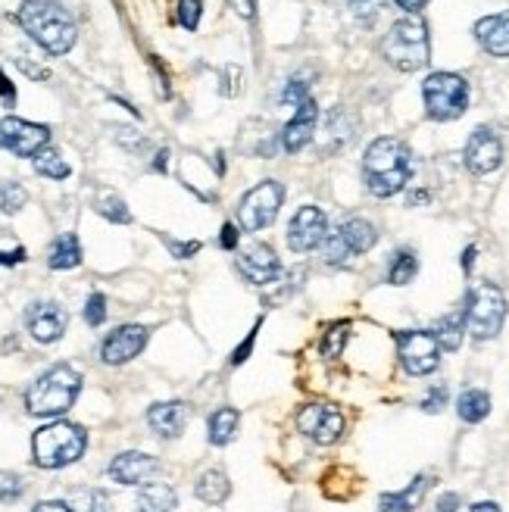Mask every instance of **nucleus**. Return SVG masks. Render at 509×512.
<instances>
[{
  "instance_id": "nucleus-8",
  "label": "nucleus",
  "mask_w": 509,
  "mask_h": 512,
  "mask_svg": "<svg viewBox=\"0 0 509 512\" xmlns=\"http://www.w3.org/2000/svg\"><path fill=\"white\" fill-rule=\"evenodd\" d=\"M375 241H378L375 225L360 219V216H353V219L341 222L335 232L325 235V241H322V260L328 266H344L350 256H360V253L372 250Z\"/></svg>"
},
{
  "instance_id": "nucleus-31",
  "label": "nucleus",
  "mask_w": 509,
  "mask_h": 512,
  "mask_svg": "<svg viewBox=\"0 0 509 512\" xmlns=\"http://www.w3.org/2000/svg\"><path fill=\"white\" fill-rule=\"evenodd\" d=\"M347 335H350V322H335L332 328L325 331V338H322V356H325V360H338L344 344H347Z\"/></svg>"
},
{
  "instance_id": "nucleus-44",
  "label": "nucleus",
  "mask_w": 509,
  "mask_h": 512,
  "mask_svg": "<svg viewBox=\"0 0 509 512\" xmlns=\"http://www.w3.org/2000/svg\"><path fill=\"white\" fill-rule=\"evenodd\" d=\"M228 7H232L241 19H253V13H257V0H228Z\"/></svg>"
},
{
  "instance_id": "nucleus-7",
  "label": "nucleus",
  "mask_w": 509,
  "mask_h": 512,
  "mask_svg": "<svg viewBox=\"0 0 509 512\" xmlns=\"http://www.w3.org/2000/svg\"><path fill=\"white\" fill-rule=\"evenodd\" d=\"M506 319V297L500 294L497 285L491 281H481V285L472 288L469 294V306H466V331L475 341H488L497 338Z\"/></svg>"
},
{
  "instance_id": "nucleus-27",
  "label": "nucleus",
  "mask_w": 509,
  "mask_h": 512,
  "mask_svg": "<svg viewBox=\"0 0 509 512\" xmlns=\"http://www.w3.org/2000/svg\"><path fill=\"white\" fill-rule=\"evenodd\" d=\"M456 413H460V419L469 422V425L485 422L488 413H491V397H488V391H481V388L463 391L460 400H456Z\"/></svg>"
},
{
  "instance_id": "nucleus-6",
  "label": "nucleus",
  "mask_w": 509,
  "mask_h": 512,
  "mask_svg": "<svg viewBox=\"0 0 509 512\" xmlns=\"http://www.w3.org/2000/svg\"><path fill=\"white\" fill-rule=\"evenodd\" d=\"M422 100L431 119L453 122L469 107V82L456 72H431L422 82Z\"/></svg>"
},
{
  "instance_id": "nucleus-49",
  "label": "nucleus",
  "mask_w": 509,
  "mask_h": 512,
  "mask_svg": "<svg viewBox=\"0 0 509 512\" xmlns=\"http://www.w3.org/2000/svg\"><path fill=\"white\" fill-rule=\"evenodd\" d=\"M166 166H169V150L163 147V150L157 153V160H154V169H157V172H166Z\"/></svg>"
},
{
  "instance_id": "nucleus-29",
  "label": "nucleus",
  "mask_w": 509,
  "mask_h": 512,
  "mask_svg": "<svg viewBox=\"0 0 509 512\" xmlns=\"http://www.w3.org/2000/svg\"><path fill=\"white\" fill-rule=\"evenodd\" d=\"M416 272H419L416 253L413 250H397L391 266H388V281H391V285H410V281L416 278Z\"/></svg>"
},
{
  "instance_id": "nucleus-21",
  "label": "nucleus",
  "mask_w": 509,
  "mask_h": 512,
  "mask_svg": "<svg viewBox=\"0 0 509 512\" xmlns=\"http://www.w3.org/2000/svg\"><path fill=\"white\" fill-rule=\"evenodd\" d=\"M147 422L160 438H178L188 425V406L182 400H169V403H154L147 413Z\"/></svg>"
},
{
  "instance_id": "nucleus-52",
  "label": "nucleus",
  "mask_w": 509,
  "mask_h": 512,
  "mask_svg": "<svg viewBox=\"0 0 509 512\" xmlns=\"http://www.w3.org/2000/svg\"><path fill=\"white\" fill-rule=\"evenodd\" d=\"M475 253H478V250H475V247H469V250H466V253H463V269H466V272H469V269H472V260H475Z\"/></svg>"
},
{
  "instance_id": "nucleus-41",
  "label": "nucleus",
  "mask_w": 509,
  "mask_h": 512,
  "mask_svg": "<svg viewBox=\"0 0 509 512\" xmlns=\"http://www.w3.org/2000/svg\"><path fill=\"white\" fill-rule=\"evenodd\" d=\"M238 241H241L238 225H235V222H225V225H222V235H219L222 250H235V247H238Z\"/></svg>"
},
{
  "instance_id": "nucleus-35",
  "label": "nucleus",
  "mask_w": 509,
  "mask_h": 512,
  "mask_svg": "<svg viewBox=\"0 0 509 512\" xmlns=\"http://www.w3.org/2000/svg\"><path fill=\"white\" fill-rule=\"evenodd\" d=\"M381 10H385V0H350V13L363 25H372L381 16Z\"/></svg>"
},
{
  "instance_id": "nucleus-47",
  "label": "nucleus",
  "mask_w": 509,
  "mask_h": 512,
  "mask_svg": "<svg viewBox=\"0 0 509 512\" xmlns=\"http://www.w3.org/2000/svg\"><path fill=\"white\" fill-rule=\"evenodd\" d=\"M394 4L400 7V10H406V13H410V16H416L425 4H428V0H394Z\"/></svg>"
},
{
  "instance_id": "nucleus-26",
  "label": "nucleus",
  "mask_w": 509,
  "mask_h": 512,
  "mask_svg": "<svg viewBox=\"0 0 509 512\" xmlns=\"http://www.w3.org/2000/svg\"><path fill=\"white\" fill-rule=\"evenodd\" d=\"M194 494L203 500V503H210V506H219L228 500V494H232V481H228V475L222 469H210V472H203L197 478V488Z\"/></svg>"
},
{
  "instance_id": "nucleus-46",
  "label": "nucleus",
  "mask_w": 509,
  "mask_h": 512,
  "mask_svg": "<svg viewBox=\"0 0 509 512\" xmlns=\"http://www.w3.org/2000/svg\"><path fill=\"white\" fill-rule=\"evenodd\" d=\"M456 506H460V494H444L438 500V512H456Z\"/></svg>"
},
{
  "instance_id": "nucleus-37",
  "label": "nucleus",
  "mask_w": 509,
  "mask_h": 512,
  "mask_svg": "<svg viewBox=\"0 0 509 512\" xmlns=\"http://www.w3.org/2000/svg\"><path fill=\"white\" fill-rule=\"evenodd\" d=\"M104 319H107V297L104 294H91L88 303H85V322L97 328V325H104Z\"/></svg>"
},
{
  "instance_id": "nucleus-32",
  "label": "nucleus",
  "mask_w": 509,
  "mask_h": 512,
  "mask_svg": "<svg viewBox=\"0 0 509 512\" xmlns=\"http://www.w3.org/2000/svg\"><path fill=\"white\" fill-rule=\"evenodd\" d=\"M97 213L104 216V219H110V222H119V225L132 222L129 207H125V200L116 197V194H100V200H97Z\"/></svg>"
},
{
  "instance_id": "nucleus-11",
  "label": "nucleus",
  "mask_w": 509,
  "mask_h": 512,
  "mask_svg": "<svg viewBox=\"0 0 509 512\" xmlns=\"http://www.w3.org/2000/svg\"><path fill=\"white\" fill-rule=\"evenodd\" d=\"M344 425L347 419L335 403H307L297 413V428L322 447H332L335 441H341Z\"/></svg>"
},
{
  "instance_id": "nucleus-45",
  "label": "nucleus",
  "mask_w": 509,
  "mask_h": 512,
  "mask_svg": "<svg viewBox=\"0 0 509 512\" xmlns=\"http://www.w3.org/2000/svg\"><path fill=\"white\" fill-rule=\"evenodd\" d=\"M32 512H75L69 503H60V500H44V503H38Z\"/></svg>"
},
{
  "instance_id": "nucleus-3",
  "label": "nucleus",
  "mask_w": 509,
  "mask_h": 512,
  "mask_svg": "<svg viewBox=\"0 0 509 512\" xmlns=\"http://www.w3.org/2000/svg\"><path fill=\"white\" fill-rule=\"evenodd\" d=\"M381 57H385L400 72H419L431 60V41H428V25L419 16H403L397 19L385 41H381Z\"/></svg>"
},
{
  "instance_id": "nucleus-25",
  "label": "nucleus",
  "mask_w": 509,
  "mask_h": 512,
  "mask_svg": "<svg viewBox=\"0 0 509 512\" xmlns=\"http://www.w3.org/2000/svg\"><path fill=\"white\" fill-rule=\"evenodd\" d=\"M238 425H241V416H238V409L235 406H222L216 409V413L210 416V444L213 447H225V444H232L235 441V434H238Z\"/></svg>"
},
{
  "instance_id": "nucleus-9",
  "label": "nucleus",
  "mask_w": 509,
  "mask_h": 512,
  "mask_svg": "<svg viewBox=\"0 0 509 512\" xmlns=\"http://www.w3.org/2000/svg\"><path fill=\"white\" fill-rule=\"evenodd\" d=\"M285 200V188L278 182H260L257 188H250L241 200H238V225L241 232H263L269 228L282 210Z\"/></svg>"
},
{
  "instance_id": "nucleus-50",
  "label": "nucleus",
  "mask_w": 509,
  "mask_h": 512,
  "mask_svg": "<svg viewBox=\"0 0 509 512\" xmlns=\"http://www.w3.org/2000/svg\"><path fill=\"white\" fill-rule=\"evenodd\" d=\"M0 94H4L7 97V104H13V97H16V91H13V85L4 79V75H0Z\"/></svg>"
},
{
  "instance_id": "nucleus-33",
  "label": "nucleus",
  "mask_w": 509,
  "mask_h": 512,
  "mask_svg": "<svg viewBox=\"0 0 509 512\" xmlns=\"http://www.w3.org/2000/svg\"><path fill=\"white\" fill-rule=\"evenodd\" d=\"M25 200H29V194H25L22 185H16V182H0V213H7V216L19 213L25 207Z\"/></svg>"
},
{
  "instance_id": "nucleus-24",
  "label": "nucleus",
  "mask_w": 509,
  "mask_h": 512,
  "mask_svg": "<svg viewBox=\"0 0 509 512\" xmlns=\"http://www.w3.org/2000/svg\"><path fill=\"white\" fill-rule=\"evenodd\" d=\"M138 512H172L175 509V491L169 484H160V481H147L141 484L138 491Z\"/></svg>"
},
{
  "instance_id": "nucleus-51",
  "label": "nucleus",
  "mask_w": 509,
  "mask_h": 512,
  "mask_svg": "<svg viewBox=\"0 0 509 512\" xmlns=\"http://www.w3.org/2000/svg\"><path fill=\"white\" fill-rule=\"evenodd\" d=\"M469 512H500V506H497V503H491V500H485V503H475Z\"/></svg>"
},
{
  "instance_id": "nucleus-48",
  "label": "nucleus",
  "mask_w": 509,
  "mask_h": 512,
  "mask_svg": "<svg viewBox=\"0 0 509 512\" xmlns=\"http://www.w3.org/2000/svg\"><path fill=\"white\" fill-rule=\"evenodd\" d=\"M22 260H25V250L22 247H16L13 253H0V263H7V266H16Z\"/></svg>"
},
{
  "instance_id": "nucleus-28",
  "label": "nucleus",
  "mask_w": 509,
  "mask_h": 512,
  "mask_svg": "<svg viewBox=\"0 0 509 512\" xmlns=\"http://www.w3.org/2000/svg\"><path fill=\"white\" fill-rule=\"evenodd\" d=\"M463 331H466V310L463 313H450L435 325V338L441 350H456L463 344Z\"/></svg>"
},
{
  "instance_id": "nucleus-39",
  "label": "nucleus",
  "mask_w": 509,
  "mask_h": 512,
  "mask_svg": "<svg viewBox=\"0 0 509 512\" xmlns=\"http://www.w3.org/2000/svg\"><path fill=\"white\" fill-rule=\"evenodd\" d=\"M79 512H110V497L104 491H88V494H82Z\"/></svg>"
},
{
  "instance_id": "nucleus-34",
  "label": "nucleus",
  "mask_w": 509,
  "mask_h": 512,
  "mask_svg": "<svg viewBox=\"0 0 509 512\" xmlns=\"http://www.w3.org/2000/svg\"><path fill=\"white\" fill-rule=\"evenodd\" d=\"M307 97H310V82H307V75H294V79H291V82L285 85V91H282V104L300 107Z\"/></svg>"
},
{
  "instance_id": "nucleus-15",
  "label": "nucleus",
  "mask_w": 509,
  "mask_h": 512,
  "mask_svg": "<svg viewBox=\"0 0 509 512\" xmlns=\"http://www.w3.org/2000/svg\"><path fill=\"white\" fill-rule=\"evenodd\" d=\"M238 269L250 285H257V288L275 285V278L282 275V263H278V256L269 244H250L247 250H241Z\"/></svg>"
},
{
  "instance_id": "nucleus-40",
  "label": "nucleus",
  "mask_w": 509,
  "mask_h": 512,
  "mask_svg": "<svg viewBox=\"0 0 509 512\" xmlns=\"http://www.w3.org/2000/svg\"><path fill=\"white\" fill-rule=\"evenodd\" d=\"M22 494V481L16 475H0V500L10 503Z\"/></svg>"
},
{
  "instance_id": "nucleus-17",
  "label": "nucleus",
  "mask_w": 509,
  "mask_h": 512,
  "mask_svg": "<svg viewBox=\"0 0 509 512\" xmlns=\"http://www.w3.org/2000/svg\"><path fill=\"white\" fill-rule=\"evenodd\" d=\"M25 325H29V335L38 344H54V341L63 338L69 316L57 303H32L29 313H25Z\"/></svg>"
},
{
  "instance_id": "nucleus-4",
  "label": "nucleus",
  "mask_w": 509,
  "mask_h": 512,
  "mask_svg": "<svg viewBox=\"0 0 509 512\" xmlns=\"http://www.w3.org/2000/svg\"><path fill=\"white\" fill-rule=\"evenodd\" d=\"M79 391H82V375L72 366H54L29 388L25 406H29L32 416H63L66 409H72Z\"/></svg>"
},
{
  "instance_id": "nucleus-19",
  "label": "nucleus",
  "mask_w": 509,
  "mask_h": 512,
  "mask_svg": "<svg viewBox=\"0 0 509 512\" xmlns=\"http://www.w3.org/2000/svg\"><path fill=\"white\" fill-rule=\"evenodd\" d=\"M160 472V459L129 450V453H119L113 463H110V478L116 484H147Z\"/></svg>"
},
{
  "instance_id": "nucleus-43",
  "label": "nucleus",
  "mask_w": 509,
  "mask_h": 512,
  "mask_svg": "<svg viewBox=\"0 0 509 512\" xmlns=\"http://www.w3.org/2000/svg\"><path fill=\"white\" fill-rule=\"evenodd\" d=\"M169 250H172V256H178V260H188V256H194L200 250V241H188V244L169 241Z\"/></svg>"
},
{
  "instance_id": "nucleus-20",
  "label": "nucleus",
  "mask_w": 509,
  "mask_h": 512,
  "mask_svg": "<svg viewBox=\"0 0 509 512\" xmlns=\"http://www.w3.org/2000/svg\"><path fill=\"white\" fill-rule=\"evenodd\" d=\"M475 38L497 60H509V10L475 22Z\"/></svg>"
},
{
  "instance_id": "nucleus-22",
  "label": "nucleus",
  "mask_w": 509,
  "mask_h": 512,
  "mask_svg": "<svg viewBox=\"0 0 509 512\" xmlns=\"http://www.w3.org/2000/svg\"><path fill=\"white\" fill-rule=\"evenodd\" d=\"M428 484H431L428 475H416L403 491H397V494H381L378 497V512H413L422 503Z\"/></svg>"
},
{
  "instance_id": "nucleus-10",
  "label": "nucleus",
  "mask_w": 509,
  "mask_h": 512,
  "mask_svg": "<svg viewBox=\"0 0 509 512\" xmlns=\"http://www.w3.org/2000/svg\"><path fill=\"white\" fill-rule=\"evenodd\" d=\"M397 353L410 375H431L441 366V344L435 331H397Z\"/></svg>"
},
{
  "instance_id": "nucleus-16",
  "label": "nucleus",
  "mask_w": 509,
  "mask_h": 512,
  "mask_svg": "<svg viewBox=\"0 0 509 512\" xmlns=\"http://www.w3.org/2000/svg\"><path fill=\"white\" fill-rule=\"evenodd\" d=\"M147 344V328L144 325H122L116 331H110V338L100 347V360L107 366H122L135 360V356L144 350Z\"/></svg>"
},
{
  "instance_id": "nucleus-14",
  "label": "nucleus",
  "mask_w": 509,
  "mask_h": 512,
  "mask_svg": "<svg viewBox=\"0 0 509 512\" xmlns=\"http://www.w3.org/2000/svg\"><path fill=\"white\" fill-rule=\"evenodd\" d=\"M503 163V144L488 125L475 128L466 141V166L472 175H488Z\"/></svg>"
},
{
  "instance_id": "nucleus-42",
  "label": "nucleus",
  "mask_w": 509,
  "mask_h": 512,
  "mask_svg": "<svg viewBox=\"0 0 509 512\" xmlns=\"http://www.w3.org/2000/svg\"><path fill=\"white\" fill-rule=\"evenodd\" d=\"M257 331H260V322L257 325H253V331H250V335H247V341L235 350V356H232V366H241L244 360H247V356H250V350H253V341H257Z\"/></svg>"
},
{
  "instance_id": "nucleus-2",
  "label": "nucleus",
  "mask_w": 509,
  "mask_h": 512,
  "mask_svg": "<svg viewBox=\"0 0 509 512\" xmlns=\"http://www.w3.org/2000/svg\"><path fill=\"white\" fill-rule=\"evenodd\" d=\"M19 25L35 44H41L50 57H63L72 50L75 38V19L69 16L66 7H60L57 0H25L19 7Z\"/></svg>"
},
{
  "instance_id": "nucleus-12",
  "label": "nucleus",
  "mask_w": 509,
  "mask_h": 512,
  "mask_svg": "<svg viewBox=\"0 0 509 512\" xmlns=\"http://www.w3.org/2000/svg\"><path fill=\"white\" fill-rule=\"evenodd\" d=\"M47 141H50L47 125H35L19 116H7L0 122V144H4L13 157H35V153L47 147Z\"/></svg>"
},
{
  "instance_id": "nucleus-13",
  "label": "nucleus",
  "mask_w": 509,
  "mask_h": 512,
  "mask_svg": "<svg viewBox=\"0 0 509 512\" xmlns=\"http://www.w3.org/2000/svg\"><path fill=\"white\" fill-rule=\"evenodd\" d=\"M325 235H328V219L319 207H300L288 222V247L294 253H310L322 247Z\"/></svg>"
},
{
  "instance_id": "nucleus-23",
  "label": "nucleus",
  "mask_w": 509,
  "mask_h": 512,
  "mask_svg": "<svg viewBox=\"0 0 509 512\" xmlns=\"http://www.w3.org/2000/svg\"><path fill=\"white\" fill-rule=\"evenodd\" d=\"M82 263V244H79V235H60L54 244H50V253H47V266L50 269H75Z\"/></svg>"
},
{
  "instance_id": "nucleus-5",
  "label": "nucleus",
  "mask_w": 509,
  "mask_h": 512,
  "mask_svg": "<svg viewBox=\"0 0 509 512\" xmlns=\"http://www.w3.org/2000/svg\"><path fill=\"white\" fill-rule=\"evenodd\" d=\"M88 447V434L72 422H54L35 431L32 438V456L41 469H63L72 466Z\"/></svg>"
},
{
  "instance_id": "nucleus-38",
  "label": "nucleus",
  "mask_w": 509,
  "mask_h": 512,
  "mask_svg": "<svg viewBox=\"0 0 509 512\" xmlns=\"http://www.w3.org/2000/svg\"><path fill=\"white\" fill-rule=\"evenodd\" d=\"M444 406H447V388H444V384H435V388L425 394L422 409H425V413H441Z\"/></svg>"
},
{
  "instance_id": "nucleus-18",
  "label": "nucleus",
  "mask_w": 509,
  "mask_h": 512,
  "mask_svg": "<svg viewBox=\"0 0 509 512\" xmlns=\"http://www.w3.org/2000/svg\"><path fill=\"white\" fill-rule=\"evenodd\" d=\"M316 125H319V107H316L313 97H307L297 107V113L291 116V122L282 128V147L288 153H300L303 147H307L316 138Z\"/></svg>"
},
{
  "instance_id": "nucleus-36",
  "label": "nucleus",
  "mask_w": 509,
  "mask_h": 512,
  "mask_svg": "<svg viewBox=\"0 0 509 512\" xmlns=\"http://www.w3.org/2000/svg\"><path fill=\"white\" fill-rule=\"evenodd\" d=\"M200 13H203L200 0H178V22H182L188 32H194L200 25Z\"/></svg>"
},
{
  "instance_id": "nucleus-30",
  "label": "nucleus",
  "mask_w": 509,
  "mask_h": 512,
  "mask_svg": "<svg viewBox=\"0 0 509 512\" xmlns=\"http://www.w3.org/2000/svg\"><path fill=\"white\" fill-rule=\"evenodd\" d=\"M32 160H35V172L44 175V178H54V182H63V178H69V172H72L69 163L60 157L57 150H47L44 147L41 153H35Z\"/></svg>"
},
{
  "instance_id": "nucleus-1",
  "label": "nucleus",
  "mask_w": 509,
  "mask_h": 512,
  "mask_svg": "<svg viewBox=\"0 0 509 512\" xmlns=\"http://www.w3.org/2000/svg\"><path fill=\"white\" fill-rule=\"evenodd\" d=\"M413 178V153L400 138H375L363 157V182L375 197H394Z\"/></svg>"
}]
</instances>
